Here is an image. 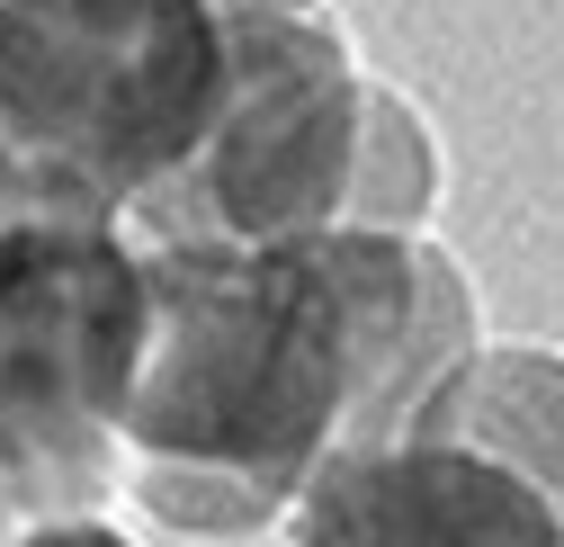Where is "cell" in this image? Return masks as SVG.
I'll return each instance as SVG.
<instances>
[{"label": "cell", "instance_id": "4", "mask_svg": "<svg viewBox=\"0 0 564 547\" xmlns=\"http://www.w3.org/2000/svg\"><path fill=\"white\" fill-rule=\"evenodd\" d=\"M359 63L305 10H225V99L197 153L117 234L162 243H296L340 225L359 144Z\"/></svg>", "mask_w": 564, "mask_h": 547}, {"label": "cell", "instance_id": "1", "mask_svg": "<svg viewBox=\"0 0 564 547\" xmlns=\"http://www.w3.org/2000/svg\"><path fill=\"white\" fill-rule=\"evenodd\" d=\"M144 360L117 485L180 538L288 521L332 449L394 440L484 351L475 279L440 243L323 225L296 243L144 251Z\"/></svg>", "mask_w": 564, "mask_h": 547}, {"label": "cell", "instance_id": "9", "mask_svg": "<svg viewBox=\"0 0 564 547\" xmlns=\"http://www.w3.org/2000/svg\"><path fill=\"white\" fill-rule=\"evenodd\" d=\"M19 529H36V521H28V512H19V503H10V494H0V547H10V538H19Z\"/></svg>", "mask_w": 564, "mask_h": 547}, {"label": "cell", "instance_id": "2", "mask_svg": "<svg viewBox=\"0 0 564 547\" xmlns=\"http://www.w3.org/2000/svg\"><path fill=\"white\" fill-rule=\"evenodd\" d=\"M216 99V0H0V225H126Z\"/></svg>", "mask_w": 564, "mask_h": 547}, {"label": "cell", "instance_id": "5", "mask_svg": "<svg viewBox=\"0 0 564 547\" xmlns=\"http://www.w3.org/2000/svg\"><path fill=\"white\" fill-rule=\"evenodd\" d=\"M288 547H564V521L457 440H359L305 475Z\"/></svg>", "mask_w": 564, "mask_h": 547}, {"label": "cell", "instance_id": "10", "mask_svg": "<svg viewBox=\"0 0 564 547\" xmlns=\"http://www.w3.org/2000/svg\"><path fill=\"white\" fill-rule=\"evenodd\" d=\"M216 10H305V0H216Z\"/></svg>", "mask_w": 564, "mask_h": 547}, {"label": "cell", "instance_id": "7", "mask_svg": "<svg viewBox=\"0 0 564 547\" xmlns=\"http://www.w3.org/2000/svg\"><path fill=\"white\" fill-rule=\"evenodd\" d=\"M431 207H440V144H431V126H421V108H412L403 90L368 82V90H359V144H349L340 225L421 243Z\"/></svg>", "mask_w": 564, "mask_h": 547}, {"label": "cell", "instance_id": "6", "mask_svg": "<svg viewBox=\"0 0 564 547\" xmlns=\"http://www.w3.org/2000/svg\"><path fill=\"white\" fill-rule=\"evenodd\" d=\"M394 440H457L564 521V351H466Z\"/></svg>", "mask_w": 564, "mask_h": 547}, {"label": "cell", "instance_id": "8", "mask_svg": "<svg viewBox=\"0 0 564 547\" xmlns=\"http://www.w3.org/2000/svg\"><path fill=\"white\" fill-rule=\"evenodd\" d=\"M10 547H134L108 512H73V521H36V529H19Z\"/></svg>", "mask_w": 564, "mask_h": 547}, {"label": "cell", "instance_id": "3", "mask_svg": "<svg viewBox=\"0 0 564 547\" xmlns=\"http://www.w3.org/2000/svg\"><path fill=\"white\" fill-rule=\"evenodd\" d=\"M144 314V251L117 225H0V494L28 521L117 494Z\"/></svg>", "mask_w": 564, "mask_h": 547}]
</instances>
